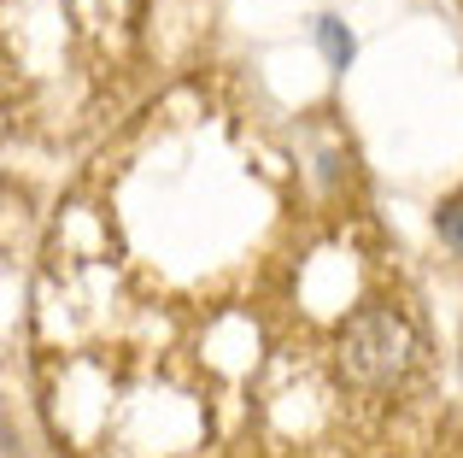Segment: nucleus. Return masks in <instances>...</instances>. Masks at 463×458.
<instances>
[{
  "instance_id": "1",
  "label": "nucleus",
  "mask_w": 463,
  "mask_h": 458,
  "mask_svg": "<svg viewBox=\"0 0 463 458\" xmlns=\"http://www.w3.org/2000/svg\"><path fill=\"white\" fill-rule=\"evenodd\" d=\"M411 353H417V335L399 318L393 306H364L358 318H346L340 329V370H346L358 388H387L411 370Z\"/></svg>"
}]
</instances>
